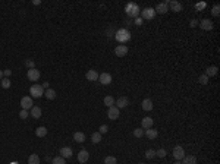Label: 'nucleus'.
Returning a JSON list of instances; mask_svg holds the SVG:
<instances>
[{
    "mask_svg": "<svg viewBox=\"0 0 220 164\" xmlns=\"http://www.w3.org/2000/svg\"><path fill=\"white\" fill-rule=\"evenodd\" d=\"M125 12H126L131 18H135V19H137V18H140L141 9L137 3H128L126 7H125Z\"/></svg>",
    "mask_w": 220,
    "mask_h": 164,
    "instance_id": "f257e3e1",
    "label": "nucleus"
},
{
    "mask_svg": "<svg viewBox=\"0 0 220 164\" xmlns=\"http://www.w3.org/2000/svg\"><path fill=\"white\" fill-rule=\"evenodd\" d=\"M116 40L119 41V43H126V41H129V38H131V32L128 31V29H125V28H120V29H118L116 31Z\"/></svg>",
    "mask_w": 220,
    "mask_h": 164,
    "instance_id": "f03ea898",
    "label": "nucleus"
},
{
    "mask_svg": "<svg viewBox=\"0 0 220 164\" xmlns=\"http://www.w3.org/2000/svg\"><path fill=\"white\" fill-rule=\"evenodd\" d=\"M29 94H31V98H40L44 95V90H43V86L41 85H33L29 88Z\"/></svg>",
    "mask_w": 220,
    "mask_h": 164,
    "instance_id": "7ed1b4c3",
    "label": "nucleus"
},
{
    "mask_svg": "<svg viewBox=\"0 0 220 164\" xmlns=\"http://www.w3.org/2000/svg\"><path fill=\"white\" fill-rule=\"evenodd\" d=\"M156 15H157V13H156V10H154L153 7H145L144 10H141V18H142V19L150 21V19H153Z\"/></svg>",
    "mask_w": 220,
    "mask_h": 164,
    "instance_id": "20e7f679",
    "label": "nucleus"
},
{
    "mask_svg": "<svg viewBox=\"0 0 220 164\" xmlns=\"http://www.w3.org/2000/svg\"><path fill=\"white\" fill-rule=\"evenodd\" d=\"M40 76H41L40 71H37L35 67H33V69H28V72H27V78L29 79V81H33V82H37V81L40 79Z\"/></svg>",
    "mask_w": 220,
    "mask_h": 164,
    "instance_id": "39448f33",
    "label": "nucleus"
},
{
    "mask_svg": "<svg viewBox=\"0 0 220 164\" xmlns=\"http://www.w3.org/2000/svg\"><path fill=\"white\" fill-rule=\"evenodd\" d=\"M21 107H22L24 110H31L34 107L33 98H31V97H22V100H21Z\"/></svg>",
    "mask_w": 220,
    "mask_h": 164,
    "instance_id": "423d86ee",
    "label": "nucleus"
},
{
    "mask_svg": "<svg viewBox=\"0 0 220 164\" xmlns=\"http://www.w3.org/2000/svg\"><path fill=\"white\" fill-rule=\"evenodd\" d=\"M120 114V110L116 107V105H112V107H109V112H107V116L110 120H116V119L119 117Z\"/></svg>",
    "mask_w": 220,
    "mask_h": 164,
    "instance_id": "0eeeda50",
    "label": "nucleus"
},
{
    "mask_svg": "<svg viewBox=\"0 0 220 164\" xmlns=\"http://www.w3.org/2000/svg\"><path fill=\"white\" fill-rule=\"evenodd\" d=\"M173 157H175V160H178V161L185 157V150H183L180 145H176L173 148Z\"/></svg>",
    "mask_w": 220,
    "mask_h": 164,
    "instance_id": "6e6552de",
    "label": "nucleus"
},
{
    "mask_svg": "<svg viewBox=\"0 0 220 164\" xmlns=\"http://www.w3.org/2000/svg\"><path fill=\"white\" fill-rule=\"evenodd\" d=\"M114 54L118 56V57H125L128 54V47L125 44H119V46L114 48Z\"/></svg>",
    "mask_w": 220,
    "mask_h": 164,
    "instance_id": "1a4fd4ad",
    "label": "nucleus"
},
{
    "mask_svg": "<svg viewBox=\"0 0 220 164\" xmlns=\"http://www.w3.org/2000/svg\"><path fill=\"white\" fill-rule=\"evenodd\" d=\"M98 81H100L101 85H109V84H112V75L110 73H100L98 75Z\"/></svg>",
    "mask_w": 220,
    "mask_h": 164,
    "instance_id": "9d476101",
    "label": "nucleus"
},
{
    "mask_svg": "<svg viewBox=\"0 0 220 164\" xmlns=\"http://www.w3.org/2000/svg\"><path fill=\"white\" fill-rule=\"evenodd\" d=\"M114 104H116V107L120 110V109H125V107L129 105V100H128L126 97H119V98L114 101Z\"/></svg>",
    "mask_w": 220,
    "mask_h": 164,
    "instance_id": "9b49d317",
    "label": "nucleus"
},
{
    "mask_svg": "<svg viewBox=\"0 0 220 164\" xmlns=\"http://www.w3.org/2000/svg\"><path fill=\"white\" fill-rule=\"evenodd\" d=\"M59 155L63 158H71L72 157V148L71 147H62L59 150Z\"/></svg>",
    "mask_w": 220,
    "mask_h": 164,
    "instance_id": "f8f14e48",
    "label": "nucleus"
},
{
    "mask_svg": "<svg viewBox=\"0 0 220 164\" xmlns=\"http://www.w3.org/2000/svg\"><path fill=\"white\" fill-rule=\"evenodd\" d=\"M167 3H169V0L164 2V3H159L157 6H156V13H160V15H164L166 12H169V6H167Z\"/></svg>",
    "mask_w": 220,
    "mask_h": 164,
    "instance_id": "ddd939ff",
    "label": "nucleus"
},
{
    "mask_svg": "<svg viewBox=\"0 0 220 164\" xmlns=\"http://www.w3.org/2000/svg\"><path fill=\"white\" fill-rule=\"evenodd\" d=\"M198 24H200L201 29H206V31H211L213 29V22L210 19H201Z\"/></svg>",
    "mask_w": 220,
    "mask_h": 164,
    "instance_id": "4468645a",
    "label": "nucleus"
},
{
    "mask_svg": "<svg viewBox=\"0 0 220 164\" xmlns=\"http://www.w3.org/2000/svg\"><path fill=\"white\" fill-rule=\"evenodd\" d=\"M167 6H170L172 9V12H180L182 10V5H180L179 2H176V0H169V3H167Z\"/></svg>",
    "mask_w": 220,
    "mask_h": 164,
    "instance_id": "2eb2a0df",
    "label": "nucleus"
},
{
    "mask_svg": "<svg viewBox=\"0 0 220 164\" xmlns=\"http://www.w3.org/2000/svg\"><path fill=\"white\" fill-rule=\"evenodd\" d=\"M88 158H90V154H88L87 150H81V151L78 152V161H79L81 164L87 163Z\"/></svg>",
    "mask_w": 220,
    "mask_h": 164,
    "instance_id": "dca6fc26",
    "label": "nucleus"
},
{
    "mask_svg": "<svg viewBox=\"0 0 220 164\" xmlns=\"http://www.w3.org/2000/svg\"><path fill=\"white\" fill-rule=\"evenodd\" d=\"M85 78H87L88 81H91V82H95V81H98V73H97V71L91 69V71H88L87 72Z\"/></svg>",
    "mask_w": 220,
    "mask_h": 164,
    "instance_id": "f3484780",
    "label": "nucleus"
},
{
    "mask_svg": "<svg viewBox=\"0 0 220 164\" xmlns=\"http://www.w3.org/2000/svg\"><path fill=\"white\" fill-rule=\"evenodd\" d=\"M153 117H144L141 122V126H142V129H150V128H153Z\"/></svg>",
    "mask_w": 220,
    "mask_h": 164,
    "instance_id": "a211bd4d",
    "label": "nucleus"
},
{
    "mask_svg": "<svg viewBox=\"0 0 220 164\" xmlns=\"http://www.w3.org/2000/svg\"><path fill=\"white\" fill-rule=\"evenodd\" d=\"M144 135H145L148 139H156L157 138V135H159V132L156 131V129H153V128H150V129H145Z\"/></svg>",
    "mask_w": 220,
    "mask_h": 164,
    "instance_id": "6ab92c4d",
    "label": "nucleus"
},
{
    "mask_svg": "<svg viewBox=\"0 0 220 164\" xmlns=\"http://www.w3.org/2000/svg\"><path fill=\"white\" fill-rule=\"evenodd\" d=\"M142 110H145V112H150V110H153V100L151 98H145L142 101Z\"/></svg>",
    "mask_w": 220,
    "mask_h": 164,
    "instance_id": "aec40b11",
    "label": "nucleus"
},
{
    "mask_svg": "<svg viewBox=\"0 0 220 164\" xmlns=\"http://www.w3.org/2000/svg\"><path fill=\"white\" fill-rule=\"evenodd\" d=\"M216 73H217V66H208L204 75H206L207 78H210V76H214Z\"/></svg>",
    "mask_w": 220,
    "mask_h": 164,
    "instance_id": "412c9836",
    "label": "nucleus"
},
{
    "mask_svg": "<svg viewBox=\"0 0 220 164\" xmlns=\"http://www.w3.org/2000/svg\"><path fill=\"white\" fill-rule=\"evenodd\" d=\"M182 160H183L182 164H197V157L195 155H185Z\"/></svg>",
    "mask_w": 220,
    "mask_h": 164,
    "instance_id": "4be33fe9",
    "label": "nucleus"
},
{
    "mask_svg": "<svg viewBox=\"0 0 220 164\" xmlns=\"http://www.w3.org/2000/svg\"><path fill=\"white\" fill-rule=\"evenodd\" d=\"M35 135H37L38 138H44V136L47 135V128H44V126L37 128V129H35Z\"/></svg>",
    "mask_w": 220,
    "mask_h": 164,
    "instance_id": "5701e85b",
    "label": "nucleus"
},
{
    "mask_svg": "<svg viewBox=\"0 0 220 164\" xmlns=\"http://www.w3.org/2000/svg\"><path fill=\"white\" fill-rule=\"evenodd\" d=\"M44 97H46L47 100H54V98H56V91H54V90H52V88H48V90H46V91H44Z\"/></svg>",
    "mask_w": 220,
    "mask_h": 164,
    "instance_id": "b1692460",
    "label": "nucleus"
},
{
    "mask_svg": "<svg viewBox=\"0 0 220 164\" xmlns=\"http://www.w3.org/2000/svg\"><path fill=\"white\" fill-rule=\"evenodd\" d=\"M31 116H33L34 119H40L41 117V109L40 107H35V105H34L33 109H31Z\"/></svg>",
    "mask_w": 220,
    "mask_h": 164,
    "instance_id": "393cba45",
    "label": "nucleus"
},
{
    "mask_svg": "<svg viewBox=\"0 0 220 164\" xmlns=\"http://www.w3.org/2000/svg\"><path fill=\"white\" fill-rule=\"evenodd\" d=\"M73 139H75V141H76V142H84V141H85V135H84V133H82V132H75V133H73Z\"/></svg>",
    "mask_w": 220,
    "mask_h": 164,
    "instance_id": "a878e982",
    "label": "nucleus"
},
{
    "mask_svg": "<svg viewBox=\"0 0 220 164\" xmlns=\"http://www.w3.org/2000/svg\"><path fill=\"white\" fill-rule=\"evenodd\" d=\"M28 164H40V157L37 154H31L28 157Z\"/></svg>",
    "mask_w": 220,
    "mask_h": 164,
    "instance_id": "bb28decb",
    "label": "nucleus"
},
{
    "mask_svg": "<svg viewBox=\"0 0 220 164\" xmlns=\"http://www.w3.org/2000/svg\"><path fill=\"white\" fill-rule=\"evenodd\" d=\"M103 103H104V105H107V107H112V105H114V98L112 95H107V97H104Z\"/></svg>",
    "mask_w": 220,
    "mask_h": 164,
    "instance_id": "cd10ccee",
    "label": "nucleus"
},
{
    "mask_svg": "<svg viewBox=\"0 0 220 164\" xmlns=\"http://www.w3.org/2000/svg\"><path fill=\"white\" fill-rule=\"evenodd\" d=\"M91 141H93L94 144H100V142H101V133H98V132H94L93 135H91Z\"/></svg>",
    "mask_w": 220,
    "mask_h": 164,
    "instance_id": "c85d7f7f",
    "label": "nucleus"
},
{
    "mask_svg": "<svg viewBox=\"0 0 220 164\" xmlns=\"http://www.w3.org/2000/svg\"><path fill=\"white\" fill-rule=\"evenodd\" d=\"M0 85H2V88H5V90L10 88V79H9V78H3L2 81H0Z\"/></svg>",
    "mask_w": 220,
    "mask_h": 164,
    "instance_id": "c756f323",
    "label": "nucleus"
},
{
    "mask_svg": "<svg viewBox=\"0 0 220 164\" xmlns=\"http://www.w3.org/2000/svg\"><path fill=\"white\" fill-rule=\"evenodd\" d=\"M104 164H118V160H116V157L109 155V157L104 158Z\"/></svg>",
    "mask_w": 220,
    "mask_h": 164,
    "instance_id": "7c9ffc66",
    "label": "nucleus"
},
{
    "mask_svg": "<svg viewBox=\"0 0 220 164\" xmlns=\"http://www.w3.org/2000/svg\"><path fill=\"white\" fill-rule=\"evenodd\" d=\"M52 164H66V161H65V158L63 157H54L53 160H52Z\"/></svg>",
    "mask_w": 220,
    "mask_h": 164,
    "instance_id": "2f4dec72",
    "label": "nucleus"
},
{
    "mask_svg": "<svg viewBox=\"0 0 220 164\" xmlns=\"http://www.w3.org/2000/svg\"><path fill=\"white\" fill-rule=\"evenodd\" d=\"M133 136H135V138H142V136H144V131H142L141 128L133 129Z\"/></svg>",
    "mask_w": 220,
    "mask_h": 164,
    "instance_id": "473e14b6",
    "label": "nucleus"
},
{
    "mask_svg": "<svg viewBox=\"0 0 220 164\" xmlns=\"http://www.w3.org/2000/svg\"><path fill=\"white\" fill-rule=\"evenodd\" d=\"M153 157H156V151H154V150H147L145 151V158L151 160Z\"/></svg>",
    "mask_w": 220,
    "mask_h": 164,
    "instance_id": "72a5a7b5",
    "label": "nucleus"
},
{
    "mask_svg": "<svg viewBox=\"0 0 220 164\" xmlns=\"http://www.w3.org/2000/svg\"><path fill=\"white\" fill-rule=\"evenodd\" d=\"M198 82H200L201 85H207L208 84V78H207L206 75H201L200 78H198Z\"/></svg>",
    "mask_w": 220,
    "mask_h": 164,
    "instance_id": "f704fd0d",
    "label": "nucleus"
},
{
    "mask_svg": "<svg viewBox=\"0 0 220 164\" xmlns=\"http://www.w3.org/2000/svg\"><path fill=\"white\" fill-rule=\"evenodd\" d=\"M166 150H164V148H160V150H159V151H156V155H157V157H160V158H164L166 157Z\"/></svg>",
    "mask_w": 220,
    "mask_h": 164,
    "instance_id": "c9c22d12",
    "label": "nucleus"
},
{
    "mask_svg": "<svg viewBox=\"0 0 220 164\" xmlns=\"http://www.w3.org/2000/svg\"><path fill=\"white\" fill-rule=\"evenodd\" d=\"M107 131H109V126L107 125H101L100 128H98V133H101V135L107 133Z\"/></svg>",
    "mask_w": 220,
    "mask_h": 164,
    "instance_id": "e433bc0d",
    "label": "nucleus"
},
{
    "mask_svg": "<svg viewBox=\"0 0 220 164\" xmlns=\"http://www.w3.org/2000/svg\"><path fill=\"white\" fill-rule=\"evenodd\" d=\"M25 66H27L28 69H33V67H35V63H34V60L28 59V60H25Z\"/></svg>",
    "mask_w": 220,
    "mask_h": 164,
    "instance_id": "4c0bfd02",
    "label": "nucleus"
},
{
    "mask_svg": "<svg viewBox=\"0 0 220 164\" xmlns=\"http://www.w3.org/2000/svg\"><path fill=\"white\" fill-rule=\"evenodd\" d=\"M206 6H207L206 3H204V2H201V3H197V5H195V9H197V10H203Z\"/></svg>",
    "mask_w": 220,
    "mask_h": 164,
    "instance_id": "58836bf2",
    "label": "nucleus"
},
{
    "mask_svg": "<svg viewBox=\"0 0 220 164\" xmlns=\"http://www.w3.org/2000/svg\"><path fill=\"white\" fill-rule=\"evenodd\" d=\"M19 117L21 119H27L28 117V110H24V109H22V110L19 112Z\"/></svg>",
    "mask_w": 220,
    "mask_h": 164,
    "instance_id": "ea45409f",
    "label": "nucleus"
},
{
    "mask_svg": "<svg viewBox=\"0 0 220 164\" xmlns=\"http://www.w3.org/2000/svg\"><path fill=\"white\" fill-rule=\"evenodd\" d=\"M219 10H220V7H219V5H214V7H213V16H219Z\"/></svg>",
    "mask_w": 220,
    "mask_h": 164,
    "instance_id": "a19ab883",
    "label": "nucleus"
},
{
    "mask_svg": "<svg viewBox=\"0 0 220 164\" xmlns=\"http://www.w3.org/2000/svg\"><path fill=\"white\" fill-rule=\"evenodd\" d=\"M10 75H12V71H10V69H5V71H3V76H5V78H9Z\"/></svg>",
    "mask_w": 220,
    "mask_h": 164,
    "instance_id": "79ce46f5",
    "label": "nucleus"
},
{
    "mask_svg": "<svg viewBox=\"0 0 220 164\" xmlns=\"http://www.w3.org/2000/svg\"><path fill=\"white\" fill-rule=\"evenodd\" d=\"M142 24H144V19H142V18H137V19H135V25H142Z\"/></svg>",
    "mask_w": 220,
    "mask_h": 164,
    "instance_id": "37998d69",
    "label": "nucleus"
},
{
    "mask_svg": "<svg viewBox=\"0 0 220 164\" xmlns=\"http://www.w3.org/2000/svg\"><path fill=\"white\" fill-rule=\"evenodd\" d=\"M41 86H43V90H48V82H44Z\"/></svg>",
    "mask_w": 220,
    "mask_h": 164,
    "instance_id": "c03bdc74",
    "label": "nucleus"
},
{
    "mask_svg": "<svg viewBox=\"0 0 220 164\" xmlns=\"http://www.w3.org/2000/svg\"><path fill=\"white\" fill-rule=\"evenodd\" d=\"M197 24H198V22H197V21H195V19H192V21H191V26H195V25H197Z\"/></svg>",
    "mask_w": 220,
    "mask_h": 164,
    "instance_id": "a18cd8bd",
    "label": "nucleus"
},
{
    "mask_svg": "<svg viewBox=\"0 0 220 164\" xmlns=\"http://www.w3.org/2000/svg\"><path fill=\"white\" fill-rule=\"evenodd\" d=\"M3 78H5V76H3V71H0V81H2Z\"/></svg>",
    "mask_w": 220,
    "mask_h": 164,
    "instance_id": "49530a36",
    "label": "nucleus"
},
{
    "mask_svg": "<svg viewBox=\"0 0 220 164\" xmlns=\"http://www.w3.org/2000/svg\"><path fill=\"white\" fill-rule=\"evenodd\" d=\"M175 164H182V163H180V161H178V160H176V161H175Z\"/></svg>",
    "mask_w": 220,
    "mask_h": 164,
    "instance_id": "de8ad7c7",
    "label": "nucleus"
},
{
    "mask_svg": "<svg viewBox=\"0 0 220 164\" xmlns=\"http://www.w3.org/2000/svg\"><path fill=\"white\" fill-rule=\"evenodd\" d=\"M138 164H144V163H138Z\"/></svg>",
    "mask_w": 220,
    "mask_h": 164,
    "instance_id": "09e8293b",
    "label": "nucleus"
}]
</instances>
